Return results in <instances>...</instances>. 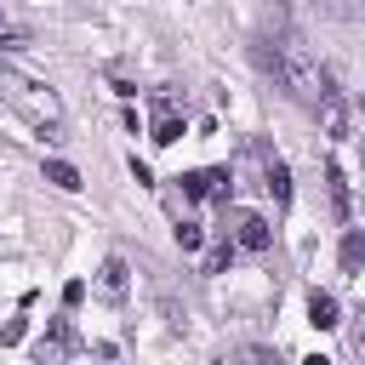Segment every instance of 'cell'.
<instances>
[{
    "label": "cell",
    "mask_w": 365,
    "mask_h": 365,
    "mask_svg": "<svg viewBox=\"0 0 365 365\" xmlns=\"http://www.w3.org/2000/svg\"><path fill=\"white\" fill-rule=\"evenodd\" d=\"M125 285H131L125 257H103V268H97V297H103V302H120V297H125Z\"/></svg>",
    "instance_id": "obj_6"
},
{
    "label": "cell",
    "mask_w": 365,
    "mask_h": 365,
    "mask_svg": "<svg viewBox=\"0 0 365 365\" xmlns=\"http://www.w3.org/2000/svg\"><path fill=\"white\" fill-rule=\"evenodd\" d=\"M262 68L274 74V86L291 97V103H302V108H314L319 103V91H325V68H319V57H314V46L285 23V29H262Z\"/></svg>",
    "instance_id": "obj_1"
},
{
    "label": "cell",
    "mask_w": 365,
    "mask_h": 365,
    "mask_svg": "<svg viewBox=\"0 0 365 365\" xmlns=\"http://www.w3.org/2000/svg\"><path fill=\"white\" fill-rule=\"evenodd\" d=\"M314 6H319L325 17H342V23H348V17H365V0H314Z\"/></svg>",
    "instance_id": "obj_14"
},
{
    "label": "cell",
    "mask_w": 365,
    "mask_h": 365,
    "mask_svg": "<svg viewBox=\"0 0 365 365\" xmlns=\"http://www.w3.org/2000/svg\"><path fill=\"white\" fill-rule=\"evenodd\" d=\"M46 182H57V188L74 194V188H80V171H74L68 160H46Z\"/></svg>",
    "instance_id": "obj_13"
},
{
    "label": "cell",
    "mask_w": 365,
    "mask_h": 365,
    "mask_svg": "<svg viewBox=\"0 0 365 365\" xmlns=\"http://www.w3.org/2000/svg\"><path fill=\"white\" fill-rule=\"evenodd\" d=\"M177 182H182V194H188V200H211V194H222V188H228V171H222V165H200V171H182Z\"/></svg>",
    "instance_id": "obj_4"
},
{
    "label": "cell",
    "mask_w": 365,
    "mask_h": 365,
    "mask_svg": "<svg viewBox=\"0 0 365 365\" xmlns=\"http://www.w3.org/2000/svg\"><path fill=\"white\" fill-rule=\"evenodd\" d=\"M319 125H325V137L336 143V137H348V103H342V91L331 86V74H325V91H319Z\"/></svg>",
    "instance_id": "obj_3"
},
{
    "label": "cell",
    "mask_w": 365,
    "mask_h": 365,
    "mask_svg": "<svg viewBox=\"0 0 365 365\" xmlns=\"http://www.w3.org/2000/svg\"><path fill=\"white\" fill-rule=\"evenodd\" d=\"M336 257H342V274H359V262H365V234H359V228H348Z\"/></svg>",
    "instance_id": "obj_12"
},
{
    "label": "cell",
    "mask_w": 365,
    "mask_h": 365,
    "mask_svg": "<svg viewBox=\"0 0 365 365\" xmlns=\"http://www.w3.org/2000/svg\"><path fill=\"white\" fill-rule=\"evenodd\" d=\"M0 91H6V103H11L40 137H57V131H63V103H57V91H51L46 80H34V74H23V68H0Z\"/></svg>",
    "instance_id": "obj_2"
},
{
    "label": "cell",
    "mask_w": 365,
    "mask_h": 365,
    "mask_svg": "<svg viewBox=\"0 0 365 365\" xmlns=\"http://www.w3.org/2000/svg\"><path fill=\"white\" fill-rule=\"evenodd\" d=\"M177 245L182 251H200V222H177Z\"/></svg>",
    "instance_id": "obj_18"
},
{
    "label": "cell",
    "mask_w": 365,
    "mask_h": 365,
    "mask_svg": "<svg viewBox=\"0 0 365 365\" xmlns=\"http://www.w3.org/2000/svg\"><path fill=\"white\" fill-rule=\"evenodd\" d=\"M23 46H29V34H23V29H11V17L0 11V51H23Z\"/></svg>",
    "instance_id": "obj_16"
},
{
    "label": "cell",
    "mask_w": 365,
    "mask_h": 365,
    "mask_svg": "<svg viewBox=\"0 0 365 365\" xmlns=\"http://www.w3.org/2000/svg\"><path fill=\"white\" fill-rule=\"evenodd\" d=\"M262 188L274 194V205H291V171H285V160H268L262 165Z\"/></svg>",
    "instance_id": "obj_10"
},
{
    "label": "cell",
    "mask_w": 365,
    "mask_h": 365,
    "mask_svg": "<svg viewBox=\"0 0 365 365\" xmlns=\"http://www.w3.org/2000/svg\"><path fill=\"white\" fill-rule=\"evenodd\" d=\"M325 194H331V217H336V222H354V200H348L342 165H325Z\"/></svg>",
    "instance_id": "obj_7"
},
{
    "label": "cell",
    "mask_w": 365,
    "mask_h": 365,
    "mask_svg": "<svg viewBox=\"0 0 365 365\" xmlns=\"http://www.w3.org/2000/svg\"><path fill=\"white\" fill-rule=\"evenodd\" d=\"M63 354H74V331L57 319V325H51V331L34 342V359H63Z\"/></svg>",
    "instance_id": "obj_9"
},
{
    "label": "cell",
    "mask_w": 365,
    "mask_h": 365,
    "mask_svg": "<svg viewBox=\"0 0 365 365\" xmlns=\"http://www.w3.org/2000/svg\"><path fill=\"white\" fill-rule=\"evenodd\" d=\"M291 23V6L285 0H262V29H285Z\"/></svg>",
    "instance_id": "obj_15"
},
{
    "label": "cell",
    "mask_w": 365,
    "mask_h": 365,
    "mask_svg": "<svg viewBox=\"0 0 365 365\" xmlns=\"http://www.w3.org/2000/svg\"><path fill=\"white\" fill-rule=\"evenodd\" d=\"M63 302H68V308H80V302H86V285H80V279H68V285H63Z\"/></svg>",
    "instance_id": "obj_19"
},
{
    "label": "cell",
    "mask_w": 365,
    "mask_h": 365,
    "mask_svg": "<svg viewBox=\"0 0 365 365\" xmlns=\"http://www.w3.org/2000/svg\"><path fill=\"white\" fill-rule=\"evenodd\" d=\"M348 348L365 359V308H359V314H354V325H348Z\"/></svg>",
    "instance_id": "obj_17"
},
{
    "label": "cell",
    "mask_w": 365,
    "mask_h": 365,
    "mask_svg": "<svg viewBox=\"0 0 365 365\" xmlns=\"http://www.w3.org/2000/svg\"><path fill=\"white\" fill-rule=\"evenodd\" d=\"M177 137H182V114L160 97V103H154V143H160V148H171Z\"/></svg>",
    "instance_id": "obj_8"
},
{
    "label": "cell",
    "mask_w": 365,
    "mask_h": 365,
    "mask_svg": "<svg viewBox=\"0 0 365 365\" xmlns=\"http://www.w3.org/2000/svg\"><path fill=\"white\" fill-rule=\"evenodd\" d=\"M234 245H240V251H268V245H274V228H268V217L245 211V217L234 222Z\"/></svg>",
    "instance_id": "obj_5"
},
{
    "label": "cell",
    "mask_w": 365,
    "mask_h": 365,
    "mask_svg": "<svg viewBox=\"0 0 365 365\" xmlns=\"http://www.w3.org/2000/svg\"><path fill=\"white\" fill-rule=\"evenodd\" d=\"M308 325H319V331L342 325V319H336V297H331V291H314V297H308Z\"/></svg>",
    "instance_id": "obj_11"
}]
</instances>
